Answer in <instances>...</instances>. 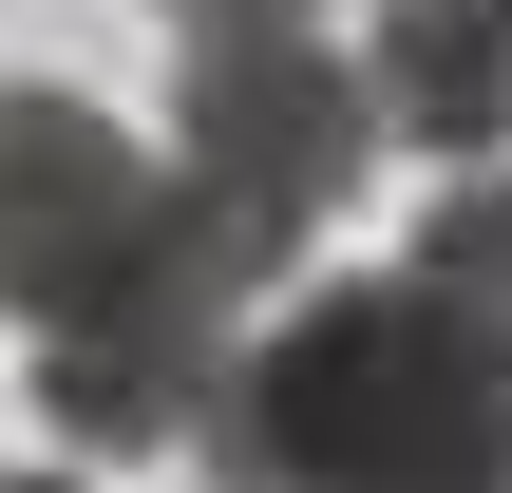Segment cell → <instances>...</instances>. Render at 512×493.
Returning a JSON list of instances; mask_svg holds the SVG:
<instances>
[{
	"mask_svg": "<svg viewBox=\"0 0 512 493\" xmlns=\"http://www.w3.org/2000/svg\"><path fill=\"white\" fill-rule=\"evenodd\" d=\"M209 493H512V361L418 266H342L247 323L209 399Z\"/></svg>",
	"mask_w": 512,
	"mask_h": 493,
	"instance_id": "obj_1",
	"label": "cell"
},
{
	"mask_svg": "<svg viewBox=\"0 0 512 493\" xmlns=\"http://www.w3.org/2000/svg\"><path fill=\"white\" fill-rule=\"evenodd\" d=\"M247 323H266V247L171 171V209L38 323V418L76 437V456H152V437H209V399H228V361H247Z\"/></svg>",
	"mask_w": 512,
	"mask_h": 493,
	"instance_id": "obj_2",
	"label": "cell"
},
{
	"mask_svg": "<svg viewBox=\"0 0 512 493\" xmlns=\"http://www.w3.org/2000/svg\"><path fill=\"white\" fill-rule=\"evenodd\" d=\"M361 133H380V76H342L304 19H209V38L171 57V171H190L266 266L342 228Z\"/></svg>",
	"mask_w": 512,
	"mask_h": 493,
	"instance_id": "obj_3",
	"label": "cell"
},
{
	"mask_svg": "<svg viewBox=\"0 0 512 493\" xmlns=\"http://www.w3.org/2000/svg\"><path fill=\"white\" fill-rule=\"evenodd\" d=\"M152 209H171V171L133 152V114H95V95H57V76L0 95V304H19V323H57Z\"/></svg>",
	"mask_w": 512,
	"mask_h": 493,
	"instance_id": "obj_4",
	"label": "cell"
},
{
	"mask_svg": "<svg viewBox=\"0 0 512 493\" xmlns=\"http://www.w3.org/2000/svg\"><path fill=\"white\" fill-rule=\"evenodd\" d=\"M361 76H380V133H418L456 171L512 152V0H380Z\"/></svg>",
	"mask_w": 512,
	"mask_h": 493,
	"instance_id": "obj_5",
	"label": "cell"
},
{
	"mask_svg": "<svg viewBox=\"0 0 512 493\" xmlns=\"http://www.w3.org/2000/svg\"><path fill=\"white\" fill-rule=\"evenodd\" d=\"M399 266H418V285H437V304L512 361V152H475V171L418 209V247H399Z\"/></svg>",
	"mask_w": 512,
	"mask_h": 493,
	"instance_id": "obj_6",
	"label": "cell"
},
{
	"mask_svg": "<svg viewBox=\"0 0 512 493\" xmlns=\"http://www.w3.org/2000/svg\"><path fill=\"white\" fill-rule=\"evenodd\" d=\"M171 38H209V19H304V0H152Z\"/></svg>",
	"mask_w": 512,
	"mask_h": 493,
	"instance_id": "obj_7",
	"label": "cell"
},
{
	"mask_svg": "<svg viewBox=\"0 0 512 493\" xmlns=\"http://www.w3.org/2000/svg\"><path fill=\"white\" fill-rule=\"evenodd\" d=\"M0 493H95V475H0Z\"/></svg>",
	"mask_w": 512,
	"mask_h": 493,
	"instance_id": "obj_8",
	"label": "cell"
}]
</instances>
